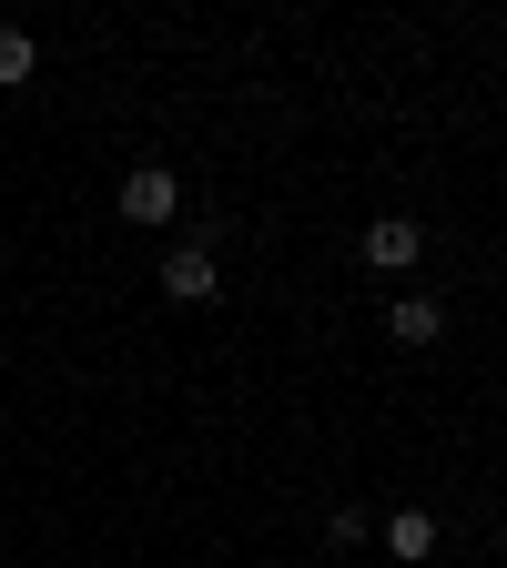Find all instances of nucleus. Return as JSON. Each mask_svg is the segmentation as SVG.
<instances>
[{
	"instance_id": "7",
	"label": "nucleus",
	"mask_w": 507,
	"mask_h": 568,
	"mask_svg": "<svg viewBox=\"0 0 507 568\" xmlns=\"http://www.w3.org/2000/svg\"><path fill=\"white\" fill-rule=\"evenodd\" d=\"M325 538H335V548H366V538H376V518H366V508H335V518H325Z\"/></svg>"
},
{
	"instance_id": "1",
	"label": "nucleus",
	"mask_w": 507,
	"mask_h": 568,
	"mask_svg": "<svg viewBox=\"0 0 507 568\" xmlns=\"http://www.w3.org/2000/svg\"><path fill=\"white\" fill-rule=\"evenodd\" d=\"M112 203H122V224H132V234H163L173 213H183V173H173V163H132Z\"/></svg>"
},
{
	"instance_id": "5",
	"label": "nucleus",
	"mask_w": 507,
	"mask_h": 568,
	"mask_svg": "<svg viewBox=\"0 0 507 568\" xmlns=\"http://www.w3.org/2000/svg\"><path fill=\"white\" fill-rule=\"evenodd\" d=\"M386 558H437V518H426V508H386Z\"/></svg>"
},
{
	"instance_id": "6",
	"label": "nucleus",
	"mask_w": 507,
	"mask_h": 568,
	"mask_svg": "<svg viewBox=\"0 0 507 568\" xmlns=\"http://www.w3.org/2000/svg\"><path fill=\"white\" fill-rule=\"evenodd\" d=\"M31 71H41V51H31V31H11V21H0V82H31Z\"/></svg>"
},
{
	"instance_id": "4",
	"label": "nucleus",
	"mask_w": 507,
	"mask_h": 568,
	"mask_svg": "<svg viewBox=\"0 0 507 568\" xmlns=\"http://www.w3.org/2000/svg\"><path fill=\"white\" fill-rule=\"evenodd\" d=\"M386 335H396L406 355H426V345L447 335V305H437V295H396V305H386Z\"/></svg>"
},
{
	"instance_id": "2",
	"label": "nucleus",
	"mask_w": 507,
	"mask_h": 568,
	"mask_svg": "<svg viewBox=\"0 0 507 568\" xmlns=\"http://www.w3.org/2000/svg\"><path fill=\"white\" fill-rule=\"evenodd\" d=\"M163 295H173V305L224 295V254H213V244H163Z\"/></svg>"
},
{
	"instance_id": "3",
	"label": "nucleus",
	"mask_w": 507,
	"mask_h": 568,
	"mask_svg": "<svg viewBox=\"0 0 507 568\" xmlns=\"http://www.w3.org/2000/svg\"><path fill=\"white\" fill-rule=\"evenodd\" d=\"M355 254H366L376 274H406V264L426 254V224H406V213H376V224H366V244H355Z\"/></svg>"
}]
</instances>
